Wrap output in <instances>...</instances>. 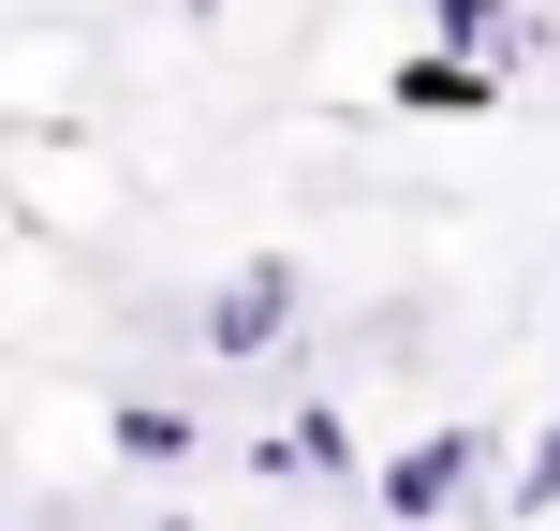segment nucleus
<instances>
[{
  "mask_svg": "<svg viewBox=\"0 0 560 531\" xmlns=\"http://www.w3.org/2000/svg\"><path fill=\"white\" fill-rule=\"evenodd\" d=\"M502 443H516V428H472V414H457V428H413V443L369 458V503H384L398 531H472L487 487H502Z\"/></svg>",
  "mask_w": 560,
  "mask_h": 531,
  "instance_id": "1",
  "label": "nucleus"
},
{
  "mask_svg": "<svg viewBox=\"0 0 560 531\" xmlns=\"http://www.w3.org/2000/svg\"><path fill=\"white\" fill-rule=\"evenodd\" d=\"M295 325H310V252H236V266L192 296V355H207V369H266Z\"/></svg>",
  "mask_w": 560,
  "mask_h": 531,
  "instance_id": "2",
  "label": "nucleus"
},
{
  "mask_svg": "<svg viewBox=\"0 0 560 531\" xmlns=\"http://www.w3.org/2000/svg\"><path fill=\"white\" fill-rule=\"evenodd\" d=\"M252 473H266V487H354L369 443H354V414H339V399H310V414H280L266 443H252Z\"/></svg>",
  "mask_w": 560,
  "mask_h": 531,
  "instance_id": "3",
  "label": "nucleus"
},
{
  "mask_svg": "<svg viewBox=\"0 0 560 531\" xmlns=\"http://www.w3.org/2000/svg\"><path fill=\"white\" fill-rule=\"evenodd\" d=\"M502 89H516V74H487V59H457V45H413V59L384 74V104H398V118H487Z\"/></svg>",
  "mask_w": 560,
  "mask_h": 531,
  "instance_id": "4",
  "label": "nucleus"
},
{
  "mask_svg": "<svg viewBox=\"0 0 560 531\" xmlns=\"http://www.w3.org/2000/svg\"><path fill=\"white\" fill-rule=\"evenodd\" d=\"M104 458H118V473H192V458H207V414H192V399H118V414H104Z\"/></svg>",
  "mask_w": 560,
  "mask_h": 531,
  "instance_id": "5",
  "label": "nucleus"
},
{
  "mask_svg": "<svg viewBox=\"0 0 560 531\" xmlns=\"http://www.w3.org/2000/svg\"><path fill=\"white\" fill-rule=\"evenodd\" d=\"M546 517H560V414L502 443V487H487V517H472V531H546Z\"/></svg>",
  "mask_w": 560,
  "mask_h": 531,
  "instance_id": "6",
  "label": "nucleus"
},
{
  "mask_svg": "<svg viewBox=\"0 0 560 531\" xmlns=\"http://www.w3.org/2000/svg\"><path fill=\"white\" fill-rule=\"evenodd\" d=\"M428 45L487 59V74H532V59H546V30L516 15V0H428Z\"/></svg>",
  "mask_w": 560,
  "mask_h": 531,
  "instance_id": "7",
  "label": "nucleus"
},
{
  "mask_svg": "<svg viewBox=\"0 0 560 531\" xmlns=\"http://www.w3.org/2000/svg\"><path fill=\"white\" fill-rule=\"evenodd\" d=\"M177 15H222V0H177Z\"/></svg>",
  "mask_w": 560,
  "mask_h": 531,
  "instance_id": "8",
  "label": "nucleus"
}]
</instances>
